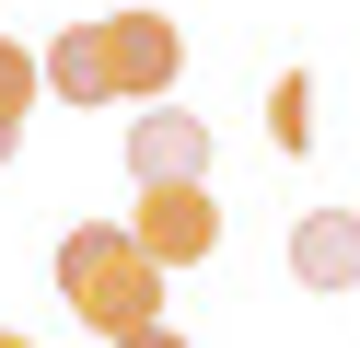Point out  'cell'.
I'll return each mask as SVG.
<instances>
[{
    "instance_id": "8992f818",
    "label": "cell",
    "mask_w": 360,
    "mask_h": 348,
    "mask_svg": "<svg viewBox=\"0 0 360 348\" xmlns=\"http://www.w3.org/2000/svg\"><path fill=\"white\" fill-rule=\"evenodd\" d=\"M47 93L58 105H117V70H105V23H70L47 46Z\"/></svg>"
},
{
    "instance_id": "9c48e42d",
    "label": "cell",
    "mask_w": 360,
    "mask_h": 348,
    "mask_svg": "<svg viewBox=\"0 0 360 348\" xmlns=\"http://www.w3.org/2000/svg\"><path fill=\"white\" fill-rule=\"evenodd\" d=\"M105 348H186L174 325H128V337H105Z\"/></svg>"
},
{
    "instance_id": "6da1fadb",
    "label": "cell",
    "mask_w": 360,
    "mask_h": 348,
    "mask_svg": "<svg viewBox=\"0 0 360 348\" xmlns=\"http://www.w3.org/2000/svg\"><path fill=\"white\" fill-rule=\"evenodd\" d=\"M58 302H70L94 337H128V325H163V267L140 255L128 221H82L58 244Z\"/></svg>"
},
{
    "instance_id": "277c9868",
    "label": "cell",
    "mask_w": 360,
    "mask_h": 348,
    "mask_svg": "<svg viewBox=\"0 0 360 348\" xmlns=\"http://www.w3.org/2000/svg\"><path fill=\"white\" fill-rule=\"evenodd\" d=\"M128 174H140V186H186V174H210V128H198V116H174V105H151L140 128H128Z\"/></svg>"
},
{
    "instance_id": "3957f363",
    "label": "cell",
    "mask_w": 360,
    "mask_h": 348,
    "mask_svg": "<svg viewBox=\"0 0 360 348\" xmlns=\"http://www.w3.org/2000/svg\"><path fill=\"white\" fill-rule=\"evenodd\" d=\"M128 232H140V255L151 267H198V255L221 244V209H210V174H186V186H140V209H128Z\"/></svg>"
},
{
    "instance_id": "7a4b0ae2",
    "label": "cell",
    "mask_w": 360,
    "mask_h": 348,
    "mask_svg": "<svg viewBox=\"0 0 360 348\" xmlns=\"http://www.w3.org/2000/svg\"><path fill=\"white\" fill-rule=\"evenodd\" d=\"M105 70H117V105H163L174 70H186V23L174 12H105Z\"/></svg>"
},
{
    "instance_id": "8fae6325",
    "label": "cell",
    "mask_w": 360,
    "mask_h": 348,
    "mask_svg": "<svg viewBox=\"0 0 360 348\" xmlns=\"http://www.w3.org/2000/svg\"><path fill=\"white\" fill-rule=\"evenodd\" d=\"M349 221H360V209H349Z\"/></svg>"
},
{
    "instance_id": "5b68a950",
    "label": "cell",
    "mask_w": 360,
    "mask_h": 348,
    "mask_svg": "<svg viewBox=\"0 0 360 348\" xmlns=\"http://www.w3.org/2000/svg\"><path fill=\"white\" fill-rule=\"evenodd\" d=\"M290 278L302 290H360V221L349 209H302L290 221Z\"/></svg>"
},
{
    "instance_id": "ba28073f",
    "label": "cell",
    "mask_w": 360,
    "mask_h": 348,
    "mask_svg": "<svg viewBox=\"0 0 360 348\" xmlns=\"http://www.w3.org/2000/svg\"><path fill=\"white\" fill-rule=\"evenodd\" d=\"M35 93H47V58H35V46H12V35H0V116L24 128V105H35Z\"/></svg>"
},
{
    "instance_id": "52a82bcc",
    "label": "cell",
    "mask_w": 360,
    "mask_h": 348,
    "mask_svg": "<svg viewBox=\"0 0 360 348\" xmlns=\"http://www.w3.org/2000/svg\"><path fill=\"white\" fill-rule=\"evenodd\" d=\"M267 139H279V151H314V70H279V93H267Z\"/></svg>"
},
{
    "instance_id": "30bf717a",
    "label": "cell",
    "mask_w": 360,
    "mask_h": 348,
    "mask_svg": "<svg viewBox=\"0 0 360 348\" xmlns=\"http://www.w3.org/2000/svg\"><path fill=\"white\" fill-rule=\"evenodd\" d=\"M0 348H35V337H12V325H0Z\"/></svg>"
}]
</instances>
